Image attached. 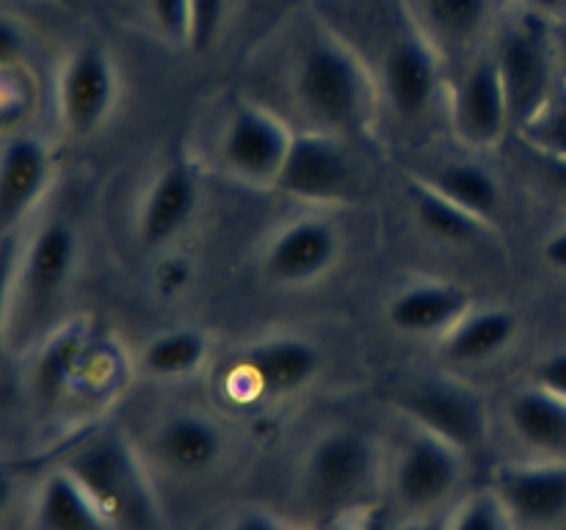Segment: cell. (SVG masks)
<instances>
[{
  "instance_id": "obj_8",
  "label": "cell",
  "mask_w": 566,
  "mask_h": 530,
  "mask_svg": "<svg viewBox=\"0 0 566 530\" xmlns=\"http://www.w3.org/2000/svg\"><path fill=\"white\" fill-rule=\"evenodd\" d=\"M138 447L153 467V475L199 484L227 467L232 436L210 412L180 406L158 414Z\"/></svg>"
},
{
  "instance_id": "obj_30",
  "label": "cell",
  "mask_w": 566,
  "mask_h": 530,
  "mask_svg": "<svg viewBox=\"0 0 566 530\" xmlns=\"http://www.w3.org/2000/svg\"><path fill=\"white\" fill-rule=\"evenodd\" d=\"M230 0H188V42L191 50L213 47L227 22Z\"/></svg>"
},
{
  "instance_id": "obj_41",
  "label": "cell",
  "mask_w": 566,
  "mask_h": 530,
  "mask_svg": "<svg viewBox=\"0 0 566 530\" xmlns=\"http://www.w3.org/2000/svg\"><path fill=\"white\" fill-rule=\"evenodd\" d=\"M523 6L542 11L551 20H564L566 17V0H523Z\"/></svg>"
},
{
  "instance_id": "obj_18",
  "label": "cell",
  "mask_w": 566,
  "mask_h": 530,
  "mask_svg": "<svg viewBox=\"0 0 566 530\" xmlns=\"http://www.w3.org/2000/svg\"><path fill=\"white\" fill-rule=\"evenodd\" d=\"M53 174V149L44 138L22 130L0 136V235L25 230Z\"/></svg>"
},
{
  "instance_id": "obj_12",
  "label": "cell",
  "mask_w": 566,
  "mask_h": 530,
  "mask_svg": "<svg viewBox=\"0 0 566 530\" xmlns=\"http://www.w3.org/2000/svg\"><path fill=\"white\" fill-rule=\"evenodd\" d=\"M293 127L276 110L241 99L224 116L219 130V158L227 174L249 186L274 188Z\"/></svg>"
},
{
  "instance_id": "obj_21",
  "label": "cell",
  "mask_w": 566,
  "mask_h": 530,
  "mask_svg": "<svg viewBox=\"0 0 566 530\" xmlns=\"http://www.w3.org/2000/svg\"><path fill=\"white\" fill-rule=\"evenodd\" d=\"M520 335V318L506 304H473L446 335L437 351L453 364H486L506 353Z\"/></svg>"
},
{
  "instance_id": "obj_33",
  "label": "cell",
  "mask_w": 566,
  "mask_h": 530,
  "mask_svg": "<svg viewBox=\"0 0 566 530\" xmlns=\"http://www.w3.org/2000/svg\"><path fill=\"white\" fill-rule=\"evenodd\" d=\"M147 11L166 42H188V0H147Z\"/></svg>"
},
{
  "instance_id": "obj_5",
  "label": "cell",
  "mask_w": 566,
  "mask_h": 530,
  "mask_svg": "<svg viewBox=\"0 0 566 530\" xmlns=\"http://www.w3.org/2000/svg\"><path fill=\"white\" fill-rule=\"evenodd\" d=\"M468 458L451 442L407 423L396 447H387L385 500L392 506L390 519L446 517L462 497Z\"/></svg>"
},
{
  "instance_id": "obj_43",
  "label": "cell",
  "mask_w": 566,
  "mask_h": 530,
  "mask_svg": "<svg viewBox=\"0 0 566 530\" xmlns=\"http://www.w3.org/2000/svg\"><path fill=\"white\" fill-rule=\"evenodd\" d=\"M506 3H523V0H506Z\"/></svg>"
},
{
  "instance_id": "obj_27",
  "label": "cell",
  "mask_w": 566,
  "mask_h": 530,
  "mask_svg": "<svg viewBox=\"0 0 566 530\" xmlns=\"http://www.w3.org/2000/svg\"><path fill=\"white\" fill-rule=\"evenodd\" d=\"M412 208L415 215H418V224L423 226L434 241L451 243V246L475 243L481 235H486V230H492L490 224H484L481 219L470 215L468 210H462L459 204L448 202L446 197L431 191V188L426 186V182H420L418 177H412Z\"/></svg>"
},
{
  "instance_id": "obj_11",
  "label": "cell",
  "mask_w": 566,
  "mask_h": 530,
  "mask_svg": "<svg viewBox=\"0 0 566 530\" xmlns=\"http://www.w3.org/2000/svg\"><path fill=\"white\" fill-rule=\"evenodd\" d=\"M119 99V70L99 44L72 50L55 75V116L66 136L88 138L108 125Z\"/></svg>"
},
{
  "instance_id": "obj_19",
  "label": "cell",
  "mask_w": 566,
  "mask_h": 530,
  "mask_svg": "<svg viewBox=\"0 0 566 530\" xmlns=\"http://www.w3.org/2000/svg\"><path fill=\"white\" fill-rule=\"evenodd\" d=\"M199 208V180L186 160H169L144 188L136 210L142 246L164 248L191 224Z\"/></svg>"
},
{
  "instance_id": "obj_7",
  "label": "cell",
  "mask_w": 566,
  "mask_h": 530,
  "mask_svg": "<svg viewBox=\"0 0 566 530\" xmlns=\"http://www.w3.org/2000/svg\"><path fill=\"white\" fill-rule=\"evenodd\" d=\"M379 86V99L387 110L403 121H420L440 99L442 53L434 47L418 17L403 6L392 9L385 44L379 50V64L370 66Z\"/></svg>"
},
{
  "instance_id": "obj_20",
  "label": "cell",
  "mask_w": 566,
  "mask_h": 530,
  "mask_svg": "<svg viewBox=\"0 0 566 530\" xmlns=\"http://www.w3.org/2000/svg\"><path fill=\"white\" fill-rule=\"evenodd\" d=\"M473 298L462 285L437 276H420L407 282L387 301V324L407 337H434L440 340L468 309Z\"/></svg>"
},
{
  "instance_id": "obj_44",
  "label": "cell",
  "mask_w": 566,
  "mask_h": 530,
  "mask_svg": "<svg viewBox=\"0 0 566 530\" xmlns=\"http://www.w3.org/2000/svg\"><path fill=\"white\" fill-rule=\"evenodd\" d=\"M558 530H566V528H558Z\"/></svg>"
},
{
  "instance_id": "obj_37",
  "label": "cell",
  "mask_w": 566,
  "mask_h": 530,
  "mask_svg": "<svg viewBox=\"0 0 566 530\" xmlns=\"http://www.w3.org/2000/svg\"><path fill=\"white\" fill-rule=\"evenodd\" d=\"M224 530H302V528H296L291 519L271 511V508L247 506L238 513H232V519L224 524Z\"/></svg>"
},
{
  "instance_id": "obj_39",
  "label": "cell",
  "mask_w": 566,
  "mask_h": 530,
  "mask_svg": "<svg viewBox=\"0 0 566 530\" xmlns=\"http://www.w3.org/2000/svg\"><path fill=\"white\" fill-rule=\"evenodd\" d=\"M542 259H545L553 271L566 274V224L558 226L556 232H551V235L545 237V243H542Z\"/></svg>"
},
{
  "instance_id": "obj_10",
  "label": "cell",
  "mask_w": 566,
  "mask_h": 530,
  "mask_svg": "<svg viewBox=\"0 0 566 530\" xmlns=\"http://www.w3.org/2000/svg\"><path fill=\"white\" fill-rule=\"evenodd\" d=\"M390 406L412 423L440 439L451 442L462 453L473 456L490 439V412L479 390L457 379H418L398 386L390 395Z\"/></svg>"
},
{
  "instance_id": "obj_22",
  "label": "cell",
  "mask_w": 566,
  "mask_h": 530,
  "mask_svg": "<svg viewBox=\"0 0 566 530\" xmlns=\"http://www.w3.org/2000/svg\"><path fill=\"white\" fill-rule=\"evenodd\" d=\"M506 428L534 458H566V401L525 381L506 398Z\"/></svg>"
},
{
  "instance_id": "obj_35",
  "label": "cell",
  "mask_w": 566,
  "mask_h": 530,
  "mask_svg": "<svg viewBox=\"0 0 566 530\" xmlns=\"http://www.w3.org/2000/svg\"><path fill=\"white\" fill-rule=\"evenodd\" d=\"M528 381L566 401V346L551 348V351L542 353L534 362V368H531Z\"/></svg>"
},
{
  "instance_id": "obj_26",
  "label": "cell",
  "mask_w": 566,
  "mask_h": 530,
  "mask_svg": "<svg viewBox=\"0 0 566 530\" xmlns=\"http://www.w3.org/2000/svg\"><path fill=\"white\" fill-rule=\"evenodd\" d=\"M495 0H420V28L440 53L468 47L490 22Z\"/></svg>"
},
{
  "instance_id": "obj_32",
  "label": "cell",
  "mask_w": 566,
  "mask_h": 530,
  "mask_svg": "<svg viewBox=\"0 0 566 530\" xmlns=\"http://www.w3.org/2000/svg\"><path fill=\"white\" fill-rule=\"evenodd\" d=\"M193 279H197V268H193L191 259L182 257V254L166 252L164 257L155 263L153 285L160 296L166 298L182 296V293L193 285Z\"/></svg>"
},
{
  "instance_id": "obj_42",
  "label": "cell",
  "mask_w": 566,
  "mask_h": 530,
  "mask_svg": "<svg viewBox=\"0 0 566 530\" xmlns=\"http://www.w3.org/2000/svg\"><path fill=\"white\" fill-rule=\"evenodd\" d=\"M556 50H558V70H562V83L566 86V17L556 20Z\"/></svg>"
},
{
  "instance_id": "obj_16",
  "label": "cell",
  "mask_w": 566,
  "mask_h": 530,
  "mask_svg": "<svg viewBox=\"0 0 566 530\" xmlns=\"http://www.w3.org/2000/svg\"><path fill=\"white\" fill-rule=\"evenodd\" d=\"M448 116L457 138L470 149H492L506 138L512 116L495 55L470 61L459 81L448 86Z\"/></svg>"
},
{
  "instance_id": "obj_6",
  "label": "cell",
  "mask_w": 566,
  "mask_h": 530,
  "mask_svg": "<svg viewBox=\"0 0 566 530\" xmlns=\"http://www.w3.org/2000/svg\"><path fill=\"white\" fill-rule=\"evenodd\" d=\"M495 64L509 99L512 127L528 125L562 86L556 50V20L520 3L512 22L497 33Z\"/></svg>"
},
{
  "instance_id": "obj_9",
  "label": "cell",
  "mask_w": 566,
  "mask_h": 530,
  "mask_svg": "<svg viewBox=\"0 0 566 530\" xmlns=\"http://www.w3.org/2000/svg\"><path fill=\"white\" fill-rule=\"evenodd\" d=\"M324 348L298 331H274L238 351L227 390L238 403H274L298 395L318 379Z\"/></svg>"
},
{
  "instance_id": "obj_40",
  "label": "cell",
  "mask_w": 566,
  "mask_h": 530,
  "mask_svg": "<svg viewBox=\"0 0 566 530\" xmlns=\"http://www.w3.org/2000/svg\"><path fill=\"white\" fill-rule=\"evenodd\" d=\"M370 530H446V517L429 519H387L385 524H374Z\"/></svg>"
},
{
  "instance_id": "obj_14",
  "label": "cell",
  "mask_w": 566,
  "mask_h": 530,
  "mask_svg": "<svg viewBox=\"0 0 566 530\" xmlns=\"http://www.w3.org/2000/svg\"><path fill=\"white\" fill-rule=\"evenodd\" d=\"M343 252V232L326 213H302L276 226L263 243L260 268L280 287L313 285L329 274Z\"/></svg>"
},
{
  "instance_id": "obj_28",
  "label": "cell",
  "mask_w": 566,
  "mask_h": 530,
  "mask_svg": "<svg viewBox=\"0 0 566 530\" xmlns=\"http://www.w3.org/2000/svg\"><path fill=\"white\" fill-rule=\"evenodd\" d=\"M446 530H514L506 506L490 484L470 489L446 513Z\"/></svg>"
},
{
  "instance_id": "obj_36",
  "label": "cell",
  "mask_w": 566,
  "mask_h": 530,
  "mask_svg": "<svg viewBox=\"0 0 566 530\" xmlns=\"http://www.w3.org/2000/svg\"><path fill=\"white\" fill-rule=\"evenodd\" d=\"M28 55L25 28L9 14H0V70H20Z\"/></svg>"
},
{
  "instance_id": "obj_24",
  "label": "cell",
  "mask_w": 566,
  "mask_h": 530,
  "mask_svg": "<svg viewBox=\"0 0 566 530\" xmlns=\"http://www.w3.org/2000/svg\"><path fill=\"white\" fill-rule=\"evenodd\" d=\"M210 335L197 326L160 329L136 351V370L153 381H182L208 364Z\"/></svg>"
},
{
  "instance_id": "obj_31",
  "label": "cell",
  "mask_w": 566,
  "mask_h": 530,
  "mask_svg": "<svg viewBox=\"0 0 566 530\" xmlns=\"http://www.w3.org/2000/svg\"><path fill=\"white\" fill-rule=\"evenodd\" d=\"M31 105V88L20 70H0V136L14 132V125Z\"/></svg>"
},
{
  "instance_id": "obj_17",
  "label": "cell",
  "mask_w": 566,
  "mask_h": 530,
  "mask_svg": "<svg viewBox=\"0 0 566 530\" xmlns=\"http://www.w3.org/2000/svg\"><path fill=\"white\" fill-rule=\"evenodd\" d=\"M94 351L92 326L86 318H66L25 353L28 395L44 412L61 409L75 398L81 375Z\"/></svg>"
},
{
  "instance_id": "obj_2",
  "label": "cell",
  "mask_w": 566,
  "mask_h": 530,
  "mask_svg": "<svg viewBox=\"0 0 566 530\" xmlns=\"http://www.w3.org/2000/svg\"><path fill=\"white\" fill-rule=\"evenodd\" d=\"M291 94L307 127L335 132H365L376 121L379 86L374 70L332 22L310 28L291 61Z\"/></svg>"
},
{
  "instance_id": "obj_23",
  "label": "cell",
  "mask_w": 566,
  "mask_h": 530,
  "mask_svg": "<svg viewBox=\"0 0 566 530\" xmlns=\"http://www.w3.org/2000/svg\"><path fill=\"white\" fill-rule=\"evenodd\" d=\"M28 530H114L70 473L53 464L28 495Z\"/></svg>"
},
{
  "instance_id": "obj_13",
  "label": "cell",
  "mask_w": 566,
  "mask_h": 530,
  "mask_svg": "<svg viewBox=\"0 0 566 530\" xmlns=\"http://www.w3.org/2000/svg\"><path fill=\"white\" fill-rule=\"evenodd\" d=\"M354 166L340 136L315 127L293 130L274 188L296 202L340 204L354 193Z\"/></svg>"
},
{
  "instance_id": "obj_29",
  "label": "cell",
  "mask_w": 566,
  "mask_h": 530,
  "mask_svg": "<svg viewBox=\"0 0 566 530\" xmlns=\"http://www.w3.org/2000/svg\"><path fill=\"white\" fill-rule=\"evenodd\" d=\"M520 136L545 158L566 166V86L562 83L553 94L551 103L534 116L525 127H520Z\"/></svg>"
},
{
  "instance_id": "obj_4",
  "label": "cell",
  "mask_w": 566,
  "mask_h": 530,
  "mask_svg": "<svg viewBox=\"0 0 566 530\" xmlns=\"http://www.w3.org/2000/svg\"><path fill=\"white\" fill-rule=\"evenodd\" d=\"M81 268V235L66 219L28 224L11 285L3 346L25 357L42 337L64 324L66 298Z\"/></svg>"
},
{
  "instance_id": "obj_15",
  "label": "cell",
  "mask_w": 566,
  "mask_h": 530,
  "mask_svg": "<svg viewBox=\"0 0 566 530\" xmlns=\"http://www.w3.org/2000/svg\"><path fill=\"white\" fill-rule=\"evenodd\" d=\"M490 486L506 506L514 530L566 528V458H517L492 469Z\"/></svg>"
},
{
  "instance_id": "obj_38",
  "label": "cell",
  "mask_w": 566,
  "mask_h": 530,
  "mask_svg": "<svg viewBox=\"0 0 566 530\" xmlns=\"http://www.w3.org/2000/svg\"><path fill=\"white\" fill-rule=\"evenodd\" d=\"M22 489H25V478L20 469L0 462V522L20 506Z\"/></svg>"
},
{
  "instance_id": "obj_3",
  "label": "cell",
  "mask_w": 566,
  "mask_h": 530,
  "mask_svg": "<svg viewBox=\"0 0 566 530\" xmlns=\"http://www.w3.org/2000/svg\"><path fill=\"white\" fill-rule=\"evenodd\" d=\"M114 530H169V511L138 442L119 428H94L59 462Z\"/></svg>"
},
{
  "instance_id": "obj_25",
  "label": "cell",
  "mask_w": 566,
  "mask_h": 530,
  "mask_svg": "<svg viewBox=\"0 0 566 530\" xmlns=\"http://www.w3.org/2000/svg\"><path fill=\"white\" fill-rule=\"evenodd\" d=\"M420 182L446 197L448 202L459 204L468 210L470 215L481 219L484 224H495V215L501 210L503 193L501 182L495 180L486 166L470 163V160H453V163H442L437 169L418 174Z\"/></svg>"
},
{
  "instance_id": "obj_1",
  "label": "cell",
  "mask_w": 566,
  "mask_h": 530,
  "mask_svg": "<svg viewBox=\"0 0 566 530\" xmlns=\"http://www.w3.org/2000/svg\"><path fill=\"white\" fill-rule=\"evenodd\" d=\"M387 445L359 425H326L302 451L296 495L310 522L326 528L368 513L385 497Z\"/></svg>"
},
{
  "instance_id": "obj_34",
  "label": "cell",
  "mask_w": 566,
  "mask_h": 530,
  "mask_svg": "<svg viewBox=\"0 0 566 530\" xmlns=\"http://www.w3.org/2000/svg\"><path fill=\"white\" fill-rule=\"evenodd\" d=\"M25 230L0 235V346H3L6 320H9V304H11V285H14V271H17V259H20Z\"/></svg>"
}]
</instances>
